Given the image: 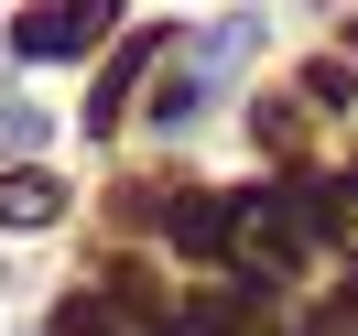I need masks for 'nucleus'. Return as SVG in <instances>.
<instances>
[{
	"mask_svg": "<svg viewBox=\"0 0 358 336\" xmlns=\"http://www.w3.org/2000/svg\"><path fill=\"white\" fill-rule=\"evenodd\" d=\"M109 22H120V0H44V11H22V22H11V44H22L33 66H55V54H87Z\"/></svg>",
	"mask_w": 358,
	"mask_h": 336,
	"instance_id": "nucleus-1",
	"label": "nucleus"
},
{
	"mask_svg": "<svg viewBox=\"0 0 358 336\" xmlns=\"http://www.w3.org/2000/svg\"><path fill=\"white\" fill-rule=\"evenodd\" d=\"M174 249H196V261H217V249H239V196H174Z\"/></svg>",
	"mask_w": 358,
	"mask_h": 336,
	"instance_id": "nucleus-2",
	"label": "nucleus"
},
{
	"mask_svg": "<svg viewBox=\"0 0 358 336\" xmlns=\"http://www.w3.org/2000/svg\"><path fill=\"white\" fill-rule=\"evenodd\" d=\"M141 66H152V33H141V44H120V54H109V76H98V98H87V131H109V119L131 109V87H141Z\"/></svg>",
	"mask_w": 358,
	"mask_h": 336,
	"instance_id": "nucleus-3",
	"label": "nucleus"
},
{
	"mask_svg": "<svg viewBox=\"0 0 358 336\" xmlns=\"http://www.w3.org/2000/svg\"><path fill=\"white\" fill-rule=\"evenodd\" d=\"M55 336H152V326H141L120 293H76V304L55 314Z\"/></svg>",
	"mask_w": 358,
	"mask_h": 336,
	"instance_id": "nucleus-4",
	"label": "nucleus"
},
{
	"mask_svg": "<svg viewBox=\"0 0 358 336\" xmlns=\"http://www.w3.org/2000/svg\"><path fill=\"white\" fill-rule=\"evenodd\" d=\"M55 206H66V196H55V174H0V228H44Z\"/></svg>",
	"mask_w": 358,
	"mask_h": 336,
	"instance_id": "nucleus-5",
	"label": "nucleus"
},
{
	"mask_svg": "<svg viewBox=\"0 0 358 336\" xmlns=\"http://www.w3.org/2000/svg\"><path fill=\"white\" fill-rule=\"evenodd\" d=\"M304 336H358V293H336V304L304 314Z\"/></svg>",
	"mask_w": 358,
	"mask_h": 336,
	"instance_id": "nucleus-6",
	"label": "nucleus"
}]
</instances>
